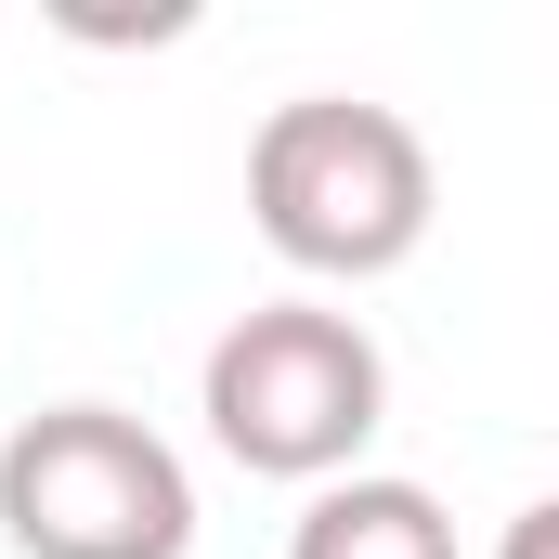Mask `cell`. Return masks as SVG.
I'll return each mask as SVG.
<instances>
[{"label":"cell","instance_id":"1","mask_svg":"<svg viewBox=\"0 0 559 559\" xmlns=\"http://www.w3.org/2000/svg\"><path fill=\"white\" fill-rule=\"evenodd\" d=\"M248 222L286 274L312 286H378L404 274L442 222V169L404 105L365 92H286L274 118L248 131Z\"/></svg>","mask_w":559,"mask_h":559},{"label":"cell","instance_id":"2","mask_svg":"<svg viewBox=\"0 0 559 559\" xmlns=\"http://www.w3.org/2000/svg\"><path fill=\"white\" fill-rule=\"evenodd\" d=\"M195 417H209V442H222L248 481H299V495H312V481H352L365 442L391 429V352H378L365 312L286 286V299H248V312L209 338Z\"/></svg>","mask_w":559,"mask_h":559},{"label":"cell","instance_id":"3","mask_svg":"<svg viewBox=\"0 0 559 559\" xmlns=\"http://www.w3.org/2000/svg\"><path fill=\"white\" fill-rule=\"evenodd\" d=\"M13 559H195V468L131 404H39L0 442Z\"/></svg>","mask_w":559,"mask_h":559},{"label":"cell","instance_id":"4","mask_svg":"<svg viewBox=\"0 0 559 559\" xmlns=\"http://www.w3.org/2000/svg\"><path fill=\"white\" fill-rule=\"evenodd\" d=\"M286 559H455V508L429 481H404V468H352V481L299 495Z\"/></svg>","mask_w":559,"mask_h":559},{"label":"cell","instance_id":"5","mask_svg":"<svg viewBox=\"0 0 559 559\" xmlns=\"http://www.w3.org/2000/svg\"><path fill=\"white\" fill-rule=\"evenodd\" d=\"M508 559H559V508H547V495L508 508Z\"/></svg>","mask_w":559,"mask_h":559}]
</instances>
